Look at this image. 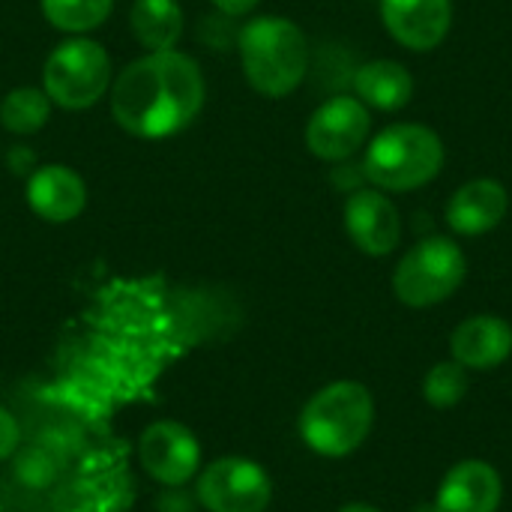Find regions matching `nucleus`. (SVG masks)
<instances>
[{"mask_svg": "<svg viewBox=\"0 0 512 512\" xmlns=\"http://www.w3.org/2000/svg\"><path fill=\"white\" fill-rule=\"evenodd\" d=\"M207 99L198 60L189 54L147 51L111 81V114L135 138H171L195 123Z\"/></svg>", "mask_w": 512, "mask_h": 512, "instance_id": "nucleus-1", "label": "nucleus"}, {"mask_svg": "<svg viewBox=\"0 0 512 512\" xmlns=\"http://www.w3.org/2000/svg\"><path fill=\"white\" fill-rule=\"evenodd\" d=\"M240 63L255 93L291 96L309 72L306 33L285 15H258L240 30Z\"/></svg>", "mask_w": 512, "mask_h": 512, "instance_id": "nucleus-2", "label": "nucleus"}, {"mask_svg": "<svg viewBox=\"0 0 512 512\" xmlns=\"http://www.w3.org/2000/svg\"><path fill=\"white\" fill-rule=\"evenodd\" d=\"M441 135L423 123H393L381 129L363 156V177L381 192H414L444 168Z\"/></svg>", "mask_w": 512, "mask_h": 512, "instance_id": "nucleus-3", "label": "nucleus"}, {"mask_svg": "<svg viewBox=\"0 0 512 512\" xmlns=\"http://www.w3.org/2000/svg\"><path fill=\"white\" fill-rule=\"evenodd\" d=\"M375 402L357 381H336L318 390L300 414V438L327 459L351 456L372 432Z\"/></svg>", "mask_w": 512, "mask_h": 512, "instance_id": "nucleus-4", "label": "nucleus"}, {"mask_svg": "<svg viewBox=\"0 0 512 512\" xmlns=\"http://www.w3.org/2000/svg\"><path fill=\"white\" fill-rule=\"evenodd\" d=\"M468 276V258L450 237L432 234L414 243L393 270V294L411 309L450 300Z\"/></svg>", "mask_w": 512, "mask_h": 512, "instance_id": "nucleus-5", "label": "nucleus"}, {"mask_svg": "<svg viewBox=\"0 0 512 512\" xmlns=\"http://www.w3.org/2000/svg\"><path fill=\"white\" fill-rule=\"evenodd\" d=\"M111 57L87 36H72L60 42L42 66V90L51 105L66 111L93 108L111 90Z\"/></svg>", "mask_w": 512, "mask_h": 512, "instance_id": "nucleus-6", "label": "nucleus"}, {"mask_svg": "<svg viewBox=\"0 0 512 512\" xmlns=\"http://www.w3.org/2000/svg\"><path fill=\"white\" fill-rule=\"evenodd\" d=\"M195 498L207 512H264L273 498V483L258 462L225 456L201 471Z\"/></svg>", "mask_w": 512, "mask_h": 512, "instance_id": "nucleus-7", "label": "nucleus"}, {"mask_svg": "<svg viewBox=\"0 0 512 512\" xmlns=\"http://www.w3.org/2000/svg\"><path fill=\"white\" fill-rule=\"evenodd\" d=\"M369 132V108L357 96H333L312 111L306 123V147L321 162H345L369 141Z\"/></svg>", "mask_w": 512, "mask_h": 512, "instance_id": "nucleus-8", "label": "nucleus"}, {"mask_svg": "<svg viewBox=\"0 0 512 512\" xmlns=\"http://www.w3.org/2000/svg\"><path fill=\"white\" fill-rule=\"evenodd\" d=\"M141 468L162 486H186L201 465L198 438L177 420H156L138 441Z\"/></svg>", "mask_w": 512, "mask_h": 512, "instance_id": "nucleus-9", "label": "nucleus"}, {"mask_svg": "<svg viewBox=\"0 0 512 512\" xmlns=\"http://www.w3.org/2000/svg\"><path fill=\"white\" fill-rule=\"evenodd\" d=\"M345 231L351 243L372 258L390 255L402 240V219L396 204L375 186H360L345 201Z\"/></svg>", "mask_w": 512, "mask_h": 512, "instance_id": "nucleus-10", "label": "nucleus"}, {"mask_svg": "<svg viewBox=\"0 0 512 512\" xmlns=\"http://www.w3.org/2000/svg\"><path fill=\"white\" fill-rule=\"evenodd\" d=\"M387 33L408 51H435L453 27V0H381Z\"/></svg>", "mask_w": 512, "mask_h": 512, "instance_id": "nucleus-11", "label": "nucleus"}, {"mask_svg": "<svg viewBox=\"0 0 512 512\" xmlns=\"http://www.w3.org/2000/svg\"><path fill=\"white\" fill-rule=\"evenodd\" d=\"M510 210V192L501 180L477 177L462 183L447 201V225L459 237H483L495 231Z\"/></svg>", "mask_w": 512, "mask_h": 512, "instance_id": "nucleus-12", "label": "nucleus"}, {"mask_svg": "<svg viewBox=\"0 0 512 512\" xmlns=\"http://www.w3.org/2000/svg\"><path fill=\"white\" fill-rule=\"evenodd\" d=\"M27 204L30 210L51 225L72 222L87 207V186L78 171L69 165L51 162L39 165L27 180Z\"/></svg>", "mask_w": 512, "mask_h": 512, "instance_id": "nucleus-13", "label": "nucleus"}, {"mask_svg": "<svg viewBox=\"0 0 512 512\" xmlns=\"http://www.w3.org/2000/svg\"><path fill=\"white\" fill-rule=\"evenodd\" d=\"M501 495L504 486L498 471L483 459H465L441 480L432 512H498Z\"/></svg>", "mask_w": 512, "mask_h": 512, "instance_id": "nucleus-14", "label": "nucleus"}, {"mask_svg": "<svg viewBox=\"0 0 512 512\" xmlns=\"http://www.w3.org/2000/svg\"><path fill=\"white\" fill-rule=\"evenodd\" d=\"M450 351L465 369H495L512 354L510 321L498 315H474L453 330Z\"/></svg>", "mask_w": 512, "mask_h": 512, "instance_id": "nucleus-15", "label": "nucleus"}, {"mask_svg": "<svg viewBox=\"0 0 512 512\" xmlns=\"http://www.w3.org/2000/svg\"><path fill=\"white\" fill-rule=\"evenodd\" d=\"M354 93L366 108L393 114L414 99V75L399 60H369L354 72Z\"/></svg>", "mask_w": 512, "mask_h": 512, "instance_id": "nucleus-16", "label": "nucleus"}, {"mask_svg": "<svg viewBox=\"0 0 512 512\" xmlns=\"http://www.w3.org/2000/svg\"><path fill=\"white\" fill-rule=\"evenodd\" d=\"M129 24L144 48L168 51L177 48L186 15L177 0H135L129 9Z\"/></svg>", "mask_w": 512, "mask_h": 512, "instance_id": "nucleus-17", "label": "nucleus"}, {"mask_svg": "<svg viewBox=\"0 0 512 512\" xmlns=\"http://www.w3.org/2000/svg\"><path fill=\"white\" fill-rule=\"evenodd\" d=\"M51 117V99L42 87H15L0 102V123L15 135L39 132Z\"/></svg>", "mask_w": 512, "mask_h": 512, "instance_id": "nucleus-18", "label": "nucleus"}, {"mask_svg": "<svg viewBox=\"0 0 512 512\" xmlns=\"http://www.w3.org/2000/svg\"><path fill=\"white\" fill-rule=\"evenodd\" d=\"M42 15L63 33H87L108 21L114 0H39Z\"/></svg>", "mask_w": 512, "mask_h": 512, "instance_id": "nucleus-19", "label": "nucleus"}, {"mask_svg": "<svg viewBox=\"0 0 512 512\" xmlns=\"http://www.w3.org/2000/svg\"><path fill=\"white\" fill-rule=\"evenodd\" d=\"M468 393V369L462 363H435L423 381V396L432 408H456Z\"/></svg>", "mask_w": 512, "mask_h": 512, "instance_id": "nucleus-20", "label": "nucleus"}, {"mask_svg": "<svg viewBox=\"0 0 512 512\" xmlns=\"http://www.w3.org/2000/svg\"><path fill=\"white\" fill-rule=\"evenodd\" d=\"M60 465H63V456H57L51 447H45L42 441L27 447L18 462H15V477L30 486V489H45L57 480L60 474Z\"/></svg>", "mask_w": 512, "mask_h": 512, "instance_id": "nucleus-21", "label": "nucleus"}, {"mask_svg": "<svg viewBox=\"0 0 512 512\" xmlns=\"http://www.w3.org/2000/svg\"><path fill=\"white\" fill-rule=\"evenodd\" d=\"M198 498L186 495L183 486H165V492L159 495L156 501V510L159 512H195Z\"/></svg>", "mask_w": 512, "mask_h": 512, "instance_id": "nucleus-22", "label": "nucleus"}, {"mask_svg": "<svg viewBox=\"0 0 512 512\" xmlns=\"http://www.w3.org/2000/svg\"><path fill=\"white\" fill-rule=\"evenodd\" d=\"M18 444H21L18 420H15L6 408H0V462L9 459V456L18 450Z\"/></svg>", "mask_w": 512, "mask_h": 512, "instance_id": "nucleus-23", "label": "nucleus"}, {"mask_svg": "<svg viewBox=\"0 0 512 512\" xmlns=\"http://www.w3.org/2000/svg\"><path fill=\"white\" fill-rule=\"evenodd\" d=\"M219 12H225L228 18H240V15H249L261 0H210Z\"/></svg>", "mask_w": 512, "mask_h": 512, "instance_id": "nucleus-24", "label": "nucleus"}, {"mask_svg": "<svg viewBox=\"0 0 512 512\" xmlns=\"http://www.w3.org/2000/svg\"><path fill=\"white\" fill-rule=\"evenodd\" d=\"M339 512H381L378 507H369V504H348V507H342Z\"/></svg>", "mask_w": 512, "mask_h": 512, "instance_id": "nucleus-25", "label": "nucleus"}, {"mask_svg": "<svg viewBox=\"0 0 512 512\" xmlns=\"http://www.w3.org/2000/svg\"><path fill=\"white\" fill-rule=\"evenodd\" d=\"M0 512H3V504H0Z\"/></svg>", "mask_w": 512, "mask_h": 512, "instance_id": "nucleus-26", "label": "nucleus"}]
</instances>
